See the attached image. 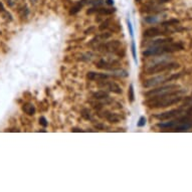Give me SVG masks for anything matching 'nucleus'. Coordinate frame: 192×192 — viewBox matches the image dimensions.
I'll list each match as a JSON object with an SVG mask.
<instances>
[{
  "label": "nucleus",
  "instance_id": "obj_32",
  "mask_svg": "<svg viewBox=\"0 0 192 192\" xmlns=\"http://www.w3.org/2000/svg\"><path fill=\"white\" fill-rule=\"evenodd\" d=\"M106 3L109 4V5H113V4H114V0H107Z\"/></svg>",
  "mask_w": 192,
  "mask_h": 192
},
{
  "label": "nucleus",
  "instance_id": "obj_7",
  "mask_svg": "<svg viewBox=\"0 0 192 192\" xmlns=\"http://www.w3.org/2000/svg\"><path fill=\"white\" fill-rule=\"evenodd\" d=\"M170 81V78H167L163 77V75H161V77H155L153 78H149V80H147V81H144V83H143V86H144V88H147V89H148V88H152V86L160 85V84L166 83V81Z\"/></svg>",
  "mask_w": 192,
  "mask_h": 192
},
{
  "label": "nucleus",
  "instance_id": "obj_1",
  "mask_svg": "<svg viewBox=\"0 0 192 192\" xmlns=\"http://www.w3.org/2000/svg\"><path fill=\"white\" fill-rule=\"evenodd\" d=\"M182 93V91H169L165 93L155 95L150 97L148 100L144 102V105H146L148 108L151 109H159V108H167L172 105L178 104L182 101V97L179 96V94Z\"/></svg>",
  "mask_w": 192,
  "mask_h": 192
},
{
  "label": "nucleus",
  "instance_id": "obj_12",
  "mask_svg": "<svg viewBox=\"0 0 192 192\" xmlns=\"http://www.w3.org/2000/svg\"><path fill=\"white\" fill-rule=\"evenodd\" d=\"M104 114L105 115H101L100 117L106 118V119L109 121L110 123H112V124H117V123H119V117H118L116 114H114V113H110V112L106 111Z\"/></svg>",
  "mask_w": 192,
  "mask_h": 192
},
{
  "label": "nucleus",
  "instance_id": "obj_28",
  "mask_svg": "<svg viewBox=\"0 0 192 192\" xmlns=\"http://www.w3.org/2000/svg\"><path fill=\"white\" fill-rule=\"evenodd\" d=\"M93 107L96 110H98V111H99L100 109H102L103 106H102V104H99V103H93Z\"/></svg>",
  "mask_w": 192,
  "mask_h": 192
},
{
  "label": "nucleus",
  "instance_id": "obj_20",
  "mask_svg": "<svg viewBox=\"0 0 192 192\" xmlns=\"http://www.w3.org/2000/svg\"><path fill=\"white\" fill-rule=\"evenodd\" d=\"M179 23V20L178 19H170V20H167V21H164L161 23L162 26L166 27V26H171V25H176Z\"/></svg>",
  "mask_w": 192,
  "mask_h": 192
},
{
  "label": "nucleus",
  "instance_id": "obj_19",
  "mask_svg": "<svg viewBox=\"0 0 192 192\" xmlns=\"http://www.w3.org/2000/svg\"><path fill=\"white\" fill-rule=\"evenodd\" d=\"M128 99L129 102L133 103L134 100H135V94H134V86L131 84L130 86H129V92H128Z\"/></svg>",
  "mask_w": 192,
  "mask_h": 192
},
{
  "label": "nucleus",
  "instance_id": "obj_24",
  "mask_svg": "<svg viewBox=\"0 0 192 192\" xmlns=\"http://www.w3.org/2000/svg\"><path fill=\"white\" fill-rule=\"evenodd\" d=\"M127 24H128V29H129V33H130L131 37H134V31H133V26H132V23H131L130 20H127Z\"/></svg>",
  "mask_w": 192,
  "mask_h": 192
},
{
  "label": "nucleus",
  "instance_id": "obj_23",
  "mask_svg": "<svg viewBox=\"0 0 192 192\" xmlns=\"http://www.w3.org/2000/svg\"><path fill=\"white\" fill-rule=\"evenodd\" d=\"M131 51H132V56L133 59L135 60V62H137V54H136V45H135V41L132 40V44H131Z\"/></svg>",
  "mask_w": 192,
  "mask_h": 192
},
{
  "label": "nucleus",
  "instance_id": "obj_26",
  "mask_svg": "<svg viewBox=\"0 0 192 192\" xmlns=\"http://www.w3.org/2000/svg\"><path fill=\"white\" fill-rule=\"evenodd\" d=\"M145 21L148 22V23L156 22V21H157V17H156V16H148V17H145Z\"/></svg>",
  "mask_w": 192,
  "mask_h": 192
},
{
  "label": "nucleus",
  "instance_id": "obj_16",
  "mask_svg": "<svg viewBox=\"0 0 192 192\" xmlns=\"http://www.w3.org/2000/svg\"><path fill=\"white\" fill-rule=\"evenodd\" d=\"M116 11V8H104V7H97L96 12L98 14H102V15H110L112 13H114Z\"/></svg>",
  "mask_w": 192,
  "mask_h": 192
},
{
  "label": "nucleus",
  "instance_id": "obj_9",
  "mask_svg": "<svg viewBox=\"0 0 192 192\" xmlns=\"http://www.w3.org/2000/svg\"><path fill=\"white\" fill-rule=\"evenodd\" d=\"M181 113H182V110H171L169 112H165V113H161V114L156 115L155 118L161 121H165V120L172 119V118L176 117V116H178Z\"/></svg>",
  "mask_w": 192,
  "mask_h": 192
},
{
  "label": "nucleus",
  "instance_id": "obj_18",
  "mask_svg": "<svg viewBox=\"0 0 192 192\" xmlns=\"http://www.w3.org/2000/svg\"><path fill=\"white\" fill-rule=\"evenodd\" d=\"M168 43H172V38H160V39H156L154 40L153 43H151V45L153 46H157V45H161V44H165Z\"/></svg>",
  "mask_w": 192,
  "mask_h": 192
},
{
  "label": "nucleus",
  "instance_id": "obj_10",
  "mask_svg": "<svg viewBox=\"0 0 192 192\" xmlns=\"http://www.w3.org/2000/svg\"><path fill=\"white\" fill-rule=\"evenodd\" d=\"M86 78H88V80H90V81H100L107 80V78H109V75H108L107 73H103L90 72V73H88V75H86Z\"/></svg>",
  "mask_w": 192,
  "mask_h": 192
},
{
  "label": "nucleus",
  "instance_id": "obj_31",
  "mask_svg": "<svg viewBox=\"0 0 192 192\" xmlns=\"http://www.w3.org/2000/svg\"><path fill=\"white\" fill-rule=\"evenodd\" d=\"M0 12H5V10H4V7H3V4L0 2Z\"/></svg>",
  "mask_w": 192,
  "mask_h": 192
},
{
  "label": "nucleus",
  "instance_id": "obj_21",
  "mask_svg": "<svg viewBox=\"0 0 192 192\" xmlns=\"http://www.w3.org/2000/svg\"><path fill=\"white\" fill-rule=\"evenodd\" d=\"M110 24H111V19H107V20H105V21H104V22H102V23H101V25L99 26V30H100V31H104L105 29H107V28L109 27Z\"/></svg>",
  "mask_w": 192,
  "mask_h": 192
},
{
  "label": "nucleus",
  "instance_id": "obj_2",
  "mask_svg": "<svg viewBox=\"0 0 192 192\" xmlns=\"http://www.w3.org/2000/svg\"><path fill=\"white\" fill-rule=\"evenodd\" d=\"M184 46L181 43H168L165 44H161V45H157L150 47V48L146 49L145 51H143L144 56H161L164 53H172L175 51H183Z\"/></svg>",
  "mask_w": 192,
  "mask_h": 192
},
{
  "label": "nucleus",
  "instance_id": "obj_15",
  "mask_svg": "<svg viewBox=\"0 0 192 192\" xmlns=\"http://www.w3.org/2000/svg\"><path fill=\"white\" fill-rule=\"evenodd\" d=\"M93 98L95 100H106V99H109V94L105 91H98L96 93L93 94Z\"/></svg>",
  "mask_w": 192,
  "mask_h": 192
},
{
  "label": "nucleus",
  "instance_id": "obj_27",
  "mask_svg": "<svg viewBox=\"0 0 192 192\" xmlns=\"http://www.w3.org/2000/svg\"><path fill=\"white\" fill-rule=\"evenodd\" d=\"M39 124H40L41 126H43V127H47L48 122H47L46 119L44 117H40V118H39Z\"/></svg>",
  "mask_w": 192,
  "mask_h": 192
},
{
  "label": "nucleus",
  "instance_id": "obj_3",
  "mask_svg": "<svg viewBox=\"0 0 192 192\" xmlns=\"http://www.w3.org/2000/svg\"><path fill=\"white\" fill-rule=\"evenodd\" d=\"M178 67H179V64H177V62H158V64L154 65H151L149 68H147L146 73L147 75H155V73H164V72H167V70H176Z\"/></svg>",
  "mask_w": 192,
  "mask_h": 192
},
{
  "label": "nucleus",
  "instance_id": "obj_33",
  "mask_svg": "<svg viewBox=\"0 0 192 192\" xmlns=\"http://www.w3.org/2000/svg\"><path fill=\"white\" fill-rule=\"evenodd\" d=\"M135 1H136V2H140L141 0H135Z\"/></svg>",
  "mask_w": 192,
  "mask_h": 192
},
{
  "label": "nucleus",
  "instance_id": "obj_8",
  "mask_svg": "<svg viewBox=\"0 0 192 192\" xmlns=\"http://www.w3.org/2000/svg\"><path fill=\"white\" fill-rule=\"evenodd\" d=\"M168 33V30H162L158 27H150L144 30L143 36L144 37H156L159 35H165Z\"/></svg>",
  "mask_w": 192,
  "mask_h": 192
},
{
  "label": "nucleus",
  "instance_id": "obj_6",
  "mask_svg": "<svg viewBox=\"0 0 192 192\" xmlns=\"http://www.w3.org/2000/svg\"><path fill=\"white\" fill-rule=\"evenodd\" d=\"M179 86L177 85H169V86H160V88L157 89H153V90L147 92V93L144 94V96L146 98H150L152 96H155V95H158V94H162L165 93V92H169V91H174L175 89H178Z\"/></svg>",
  "mask_w": 192,
  "mask_h": 192
},
{
  "label": "nucleus",
  "instance_id": "obj_22",
  "mask_svg": "<svg viewBox=\"0 0 192 192\" xmlns=\"http://www.w3.org/2000/svg\"><path fill=\"white\" fill-rule=\"evenodd\" d=\"M81 117L84 118L85 120H91V112L89 109H83L81 110Z\"/></svg>",
  "mask_w": 192,
  "mask_h": 192
},
{
  "label": "nucleus",
  "instance_id": "obj_25",
  "mask_svg": "<svg viewBox=\"0 0 192 192\" xmlns=\"http://www.w3.org/2000/svg\"><path fill=\"white\" fill-rule=\"evenodd\" d=\"M145 125H146V118L141 117L140 119H139V122H138V124H137V126H138V127H144Z\"/></svg>",
  "mask_w": 192,
  "mask_h": 192
},
{
  "label": "nucleus",
  "instance_id": "obj_17",
  "mask_svg": "<svg viewBox=\"0 0 192 192\" xmlns=\"http://www.w3.org/2000/svg\"><path fill=\"white\" fill-rule=\"evenodd\" d=\"M83 5H84L83 1H80V2H78V3H75V5H73L70 9V14L75 15V14H77L78 12H80L81 9L83 8Z\"/></svg>",
  "mask_w": 192,
  "mask_h": 192
},
{
  "label": "nucleus",
  "instance_id": "obj_29",
  "mask_svg": "<svg viewBox=\"0 0 192 192\" xmlns=\"http://www.w3.org/2000/svg\"><path fill=\"white\" fill-rule=\"evenodd\" d=\"M95 127H96V129H98V130H104V129L106 128L104 125H102V124H98V125L95 126Z\"/></svg>",
  "mask_w": 192,
  "mask_h": 192
},
{
  "label": "nucleus",
  "instance_id": "obj_14",
  "mask_svg": "<svg viewBox=\"0 0 192 192\" xmlns=\"http://www.w3.org/2000/svg\"><path fill=\"white\" fill-rule=\"evenodd\" d=\"M22 111L27 114L28 116H33L35 114V107L33 106V104H30V103H26V104L23 105L22 107Z\"/></svg>",
  "mask_w": 192,
  "mask_h": 192
},
{
  "label": "nucleus",
  "instance_id": "obj_5",
  "mask_svg": "<svg viewBox=\"0 0 192 192\" xmlns=\"http://www.w3.org/2000/svg\"><path fill=\"white\" fill-rule=\"evenodd\" d=\"M98 86H99V88H103V89L106 88L110 92H113V93L118 94V95H121L123 93L122 89H121L116 83H114V81H107L106 80L100 81L98 83Z\"/></svg>",
  "mask_w": 192,
  "mask_h": 192
},
{
  "label": "nucleus",
  "instance_id": "obj_13",
  "mask_svg": "<svg viewBox=\"0 0 192 192\" xmlns=\"http://www.w3.org/2000/svg\"><path fill=\"white\" fill-rule=\"evenodd\" d=\"M97 67L98 68H101V70H115L114 65H113V62H106L105 59H101L100 62H97Z\"/></svg>",
  "mask_w": 192,
  "mask_h": 192
},
{
  "label": "nucleus",
  "instance_id": "obj_30",
  "mask_svg": "<svg viewBox=\"0 0 192 192\" xmlns=\"http://www.w3.org/2000/svg\"><path fill=\"white\" fill-rule=\"evenodd\" d=\"M72 132H78V133H80V132H83V130H81V129H78V128H73V129H72Z\"/></svg>",
  "mask_w": 192,
  "mask_h": 192
},
{
  "label": "nucleus",
  "instance_id": "obj_4",
  "mask_svg": "<svg viewBox=\"0 0 192 192\" xmlns=\"http://www.w3.org/2000/svg\"><path fill=\"white\" fill-rule=\"evenodd\" d=\"M121 47V43L119 40L108 41L100 44L98 46V51L103 52H116Z\"/></svg>",
  "mask_w": 192,
  "mask_h": 192
},
{
  "label": "nucleus",
  "instance_id": "obj_11",
  "mask_svg": "<svg viewBox=\"0 0 192 192\" xmlns=\"http://www.w3.org/2000/svg\"><path fill=\"white\" fill-rule=\"evenodd\" d=\"M112 34L110 32H106V33H102L100 35H97L92 39L91 43H90V45H95V44H100L103 41H105L106 39H108L109 37H111Z\"/></svg>",
  "mask_w": 192,
  "mask_h": 192
}]
</instances>
